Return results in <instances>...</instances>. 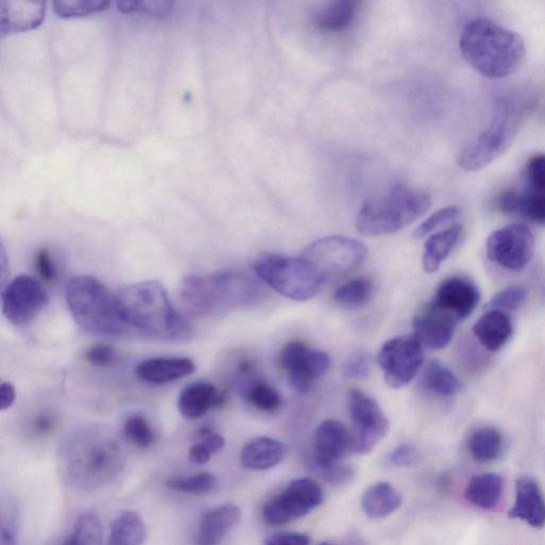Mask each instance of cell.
<instances>
[{
  "label": "cell",
  "instance_id": "11a10c76",
  "mask_svg": "<svg viewBox=\"0 0 545 545\" xmlns=\"http://www.w3.org/2000/svg\"><path fill=\"white\" fill-rule=\"evenodd\" d=\"M15 543H16V537H15L14 531L9 525H6L5 523H3L2 528H0V544L13 545Z\"/></svg>",
  "mask_w": 545,
  "mask_h": 545
},
{
  "label": "cell",
  "instance_id": "7402d4cb",
  "mask_svg": "<svg viewBox=\"0 0 545 545\" xmlns=\"http://www.w3.org/2000/svg\"><path fill=\"white\" fill-rule=\"evenodd\" d=\"M195 363L189 358H153L140 363L136 375L141 381L162 385L193 374Z\"/></svg>",
  "mask_w": 545,
  "mask_h": 545
},
{
  "label": "cell",
  "instance_id": "7bdbcfd3",
  "mask_svg": "<svg viewBox=\"0 0 545 545\" xmlns=\"http://www.w3.org/2000/svg\"><path fill=\"white\" fill-rule=\"evenodd\" d=\"M460 214V209L456 206L445 207L429 217L423 222L416 230L414 236L416 238H423L431 233L438 227L448 224L455 220Z\"/></svg>",
  "mask_w": 545,
  "mask_h": 545
},
{
  "label": "cell",
  "instance_id": "f35d334b",
  "mask_svg": "<svg viewBox=\"0 0 545 545\" xmlns=\"http://www.w3.org/2000/svg\"><path fill=\"white\" fill-rule=\"evenodd\" d=\"M247 400L258 410L273 412L283 404L282 396L266 383H255L247 390Z\"/></svg>",
  "mask_w": 545,
  "mask_h": 545
},
{
  "label": "cell",
  "instance_id": "f907efd6",
  "mask_svg": "<svg viewBox=\"0 0 545 545\" xmlns=\"http://www.w3.org/2000/svg\"><path fill=\"white\" fill-rule=\"evenodd\" d=\"M37 270L41 277L48 282L55 276L53 262L46 251H42L37 258Z\"/></svg>",
  "mask_w": 545,
  "mask_h": 545
},
{
  "label": "cell",
  "instance_id": "e0dca14e",
  "mask_svg": "<svg viewBox=\"0 0 545 545\" xmlns=\"http://www.w3.org/2000/svg\"><path fill=\"white\" fill-rule=\"evenodd\" d=\"M47 0H2L0 33L3 37L35 30L45 20Z\"/></svg>",
  "mask_w": 545,
  "mask_h": 545
},
{
  "label": "cell",
  "instance_id": "60d3db41",
  "mask_svg": "<svg viewBox=\"0 0 545 545\" xmlns=\"http://www.w3.org/2000/svg\"><path fill=\"white\" fill-rule=\"evenodd\" d=\"M527 292L519 286L509 287L493 297L489 309H497L506 313L519 310L526 302Z\"/></svg>",
  "mask_w": 545,
  "mask_h": 545
},
{
  "label": "cell",
  "instance_id": "8992f818",
  "mask_svg": "<svg viewBox=\"0 0 545 545\" xmlns=\"http://www.w3.org/2000/svg\"><path fill=\"white\" fill-rule=\"evenodd\" d=\"M431 196L404 185L395 186L386 195L368 201L359 211L356 226L365 236L398 233L416 222L431 208Z\"/></svg>",
  "mask_w": 545,
  "mask_h": 545
},
{
  "label": "cell",
  "instance_id": "d590c367",
  "mask_svg": "<svg viewBox=\"0 0 545 545\" xmlns=\"http://www.w3.org/2000/svg\"><path fill=\"white\" fill-rule=\"evenodd\" d=\"M103 526L94 513L82 514L73 527L72 533L66 537L64 544H101Z\"/></svg>",
  "mask_w": 545,
  "mask_h": 545
},
{
  "label": "cell",
  "instance_id": "4fadbf2b",
  "mask_svg": "<svg viewBox=\"0 0 545 545\" xmlns=\"http://www.w3.org/2000/svg\"><path fill=\"white\" fill-rule=\"evenodd\" d=\"M535 252L533 231L514 224L493 231L487 241L488 258L501 268L520 272L531 262Z\"/></svg>",
  "mask_w": 545,
  "mask_h": 545
},
{
  "label": "cell",
  "instance_id": "d4e9b609",
  "mask_svg": "<svg viewBox=\"0 0 545 545\" xmlns=\"http://www.w3.org/2000/svg\"><path fill=\"white\" fill-rule=\"evenodd\" d=\"M499 209L509 216L524 217L545 226V193L510 190L501 194Z\"/></svg>",
  "mask_w": 545,
  "mask_h": 545
},
{
  "label": "cell",
  "instance_id": "c3c4849f",
  "mask_svg": "<svg viewBox=\"0 0 545 545\" xmlns=\"http://www.w3.org/2000/svg\"><path fill=\"white\" fill-rule=\"evenodd\" d=\"M308 535L303 533H277L267 538L266 544L270 545H308L310 543Z\"/></svg>",
  "mask_w": 545,
  "mask_h": 545
},
{
  "label": "cell",
  "instance_id": "ffe728a7",
  "mask_svg": "<svg viewBox=\"0 0 545 545\" xmlns=\"http://www.w3.org/2000/svg\"><path fill=\"white\" fill-rule=\"evenodd\" d=\"M509 517L521 520L534 528L545 526V499L533 478H519L515 504L509 510Z\"/></svg>",
  "mask_w": 545,
  "mask_h": 545
},
{
  "label": "cell",
  "instance_id": "52a82bcc",
  "mask_svg": "<svg viewBox=\"0 0 545 545\" xmlns=\"http://www.w3.org/2000/svg\"><path fill=\"white\" fill-rule=\"evenodd\" d=\"M522 115L523 110L516 103L508 99L500 102L487 130L460 153V168L468 172L481 171L499 158L514 142Z\"/></svg>",
  "mask_w": 545,
  "mask_h": 545
},
{
  "label": "cell",
  "instance_id": "8d00e7d4",
  "mask_svg": "<svg viewBox=\"0 0 545 545\" xmlns=\"http://www.w3.org/2000/svg\"><path fill=\"white\" fill-rule=\"evenodd\" d=\"M110 0H54V9L60 18H86L106 10Z\"/></svg>",
  "mask_w": 545,
  "mask_h": 545
},
{
  "label": "cell",
  "instance_id": "816d5d0a",
  "mask_svg": "<svg viewBox=\"0 0 545 545\" xmlns=\"http://www.w3.org/2000/svg\"><path fill=\"white\" fill-rule=\"evenodd\" d=\"M212 454L203 442L194 444L189 451V459L194 465L203 466L210 461Z\"/></svg>",
  "mask_w": 545,
  "mask_h": 545
},
{
  "label": "cell",
  "instance_id": "bcb514c9",
  "mask_svg": "<svg viewBox=\"0 0 545 545\" xmlns=\"http://www.w3.org/2000/svg\"><path fill=\"white\" fill-rule=\"evenodd\" d=\"M417 457V451L411 445L402 444L387 456L386 462L389 467L404 468L414 465Z\"/></svg>",
  "mask_w": 545,
  "mask_h": 545
},
{
  "label": "cell",
  "instance_id": "5bb4252c",
  "mask_svg": "<svg viewBox=\"0 0 545 545\" xmlns=\"http://www.w3.org/2000/svg\"><path fill=\"white\" fill-rule=\"evenodd\" d=\"M49 297L40 280L27 274L16 276L2 294L6 319L15 326H26L48 305Z\"/></svg>",
  "mask_w": 545,
  "mask_h": 545
},
{
  "label": "cell",
  "instance_id": "ab89813d",
  "mask_svg": "<svg viewBox=\"0 0 545 545\" xmlns=\"http://www.w3.org/2000/svg\"><path fill=\"white\" fill-rule=\"evenodd\" d=\"M125 436L137 447L145 449L154 442V433L148 422L140 416L129 417L124 424Z\"/></svg>",
  "mask_w": 545,
  "mask_h": 545
},
{
  "label": "cell",
  "instance_id": "681fc988",
  "mask_svg": "<svg viewBox=\"0 0 545 545\" xmlns=\"http://www.w3.org/2000/svg\"><path fill=\"white\" fill-rule=\"evenodd\" d=\"M203 443L212 455H216L221 452L226 444L223 436L217 433H212L209 429H204L202 433Z\"/></svg>",
  "mask_w": 545,
  "mask_h": 545
},
{
  "label": "cell",
  "instance_id": "3957f363",
  "mask_svg": "<svg viewBox=\"0 0 545 545\" xmlns=\"http://www.w3.org/2000/svg\"><path fill=\"white\" fill-rule=\"evenodd\" d=\"M462 57L487 78L515 74L522 66L526 47L517 32L487 19L469 23L460 38Z\"/></svg>",
  "mask_w": 545,
  "mask_h": 545
},
{
  "label": "cell",
  "instance_id": "d6a6232c",
  "mask_svg": "<svg viewBox=\"0 0 545 545\" xmlns=\"http://www.w3.org/2000/svg\"><path fill=\"white\" fill-rule=\"evenodd\" d=\"M357 6V0H334L316 16V23L329 32L344 30L354 20Z\"/></svg>",
  "mask_w": 545,
  "mask_h": 545
},
{
  "label": "cell",
  "instance_id": "db71d44e",
  "mask_svg": "<svg viewBox=\"0 0 545 545\" xmlns=\"http://www.w3.org/2000/svg\"><path fill=\"white\" fill-rule=\"evenodd\" d=\"M54 426L53 418L49 416H40L35 421V428L39 434H47L52 431Z\"/></svg>",
  "mask_w": 545,
  "mask_h": 545
},
{
  "label": "cell",
  "instance_id": "9a60e30c",
  "mask_svg": "<svg viewBox=\"0 0 545 545\" xmlns=\"http://www.w3.org/2000/svg\"><path fill=\"white\" fill-rule=\"evenodd\" d=\"M279 363L287 372L291 387L299 392L310 390L330 368V358L325 352L311 350L300 341H291L284 346Z\"/></svg>",
  "mask_w": 545,
  "mask_h": 545
},
{
  "label": "cell",
  "instance_id": "8fae6325",
  "mask_svg": "<svg viewBox=\"0 0 545 545\" xmlns=\"http://www.w3.org/2000/svg\"><path fill=\"white\" fill-rule=\"evenodd\" d=\"M423 348L415 334L394 337L384 343L378 363L388 386L400 389L416 377L424 361Z\"/></svg>",
  "mask_w": 545,
  "mask_h": 545
},
{
  "label": "cell",
  "instance_id": "d6986e66",
  "mask_svg": "<svg viewBox=\"0 0 545 545\" xmlns=\"http://www.w3.org/2000/svg\"><path fill=\"white\" fill-rule=\"evenodd\" d=\"M459 322L428 304L415 318V335L429 350H442L451 343Z\"/></svg>",
  "mask_w": 545,
  "mask_h": 545
},
{
  "label": "cell",
  "instance_id": "83f0119b",
  "mask_svg": "<svg viewBox=\"0 0 545 545\" xmlns=\"http://www.w3.org/2000/svg\"><path fill=\"white\" fill-rule=\"evenodd\" d=\"M504 480L498 473L475 475L469 482L465 497L473 506L483 510L497 508L502 500Z\"/></svg>",
  "mask_w": 545,
  "mask_h": 545
},
{
  "label": "cell",
  "instance_id": "7a4b0ae2",
  "mask_svg": "<svg viewBox=\"0 0 545 545\" xmlns=\"http://www.w3.org/2000/svg\"><path fill=\"white\" fill-rule=\"evenodd\" d=\"M115 299L128 332L160 341H183L192 334V327L173 306L167 290L155 280L126 286L115 292Z\"/></svg>",
  "mask_w": 545,
  "mask_h": 545
},
{
  "label": "cell",
  "instance_id": "44dd1931",
  "mask_svg": "<svg viewBox=\"0 0 545 545\" xmlns=\"http://www.w3.org/2000/svg\"><path fill=\"white\" fill-rule=\"evenodd\" d=\"M226 402L225 393L210 383L198 382L181 391L178 399L180 414L189 420L200 419L210 409Z\"/></svg>",
  "mask_w": 545,
  "mask_h": 545
},
{
  "label": "cell",
  "instance_id": "f6af8a7d",
  "mask_svg": "<svg viewBox=\"0 0 545 545\" xmlns=\"http://www.w3.org/2000/svg\"><path fill=\"white\" fill-rule=\"evenodd\" d=\"M371 370L370 357L366 353H356L345 361L343 374L346 378L363 379L369 376Z\"/></svg>",
  "mask_w": 545,
  "mask_h": 545
},
{
  "label": "cell",
  "instance_id": "f1b7e54d",
  "mask_svg": "<svg viewBox=\"0 0 545 545\" xmlns=\"http://www.w3.org/2000/svg\"><path fill=\"white\" fill-rule=\"evenodd\" d=\"M461 231L460 225H453L427 240L423 255V268L426 273L432 274L439 270L457 245Z\"/></svg>",
  "mask_w": 545,
  "mask_h": 545
},
{
  "label": "cell",
  "instance_id": "f5cc1de1",
  "mask_svg": "<svg viewBox=\"0 0 545 545\" xmlns=\"http://www.w3.org/2000/svg\"><path fill=\"white\" fill-rule=\"evenodd\" d=\"M16 399V389L9 382H3L0 386V410L10 409Z\"/></svg>",
  "mask_w": 545,
  "mask_h": 545
},
{
  "label": "cell",
  "instance_id": "b9f144b4",
  "mask_svg": "<svg viewBox=\"0 0 545 545\" xmlns=\"http://www.w3.org/2000/svg\"><path fill=\"white\" fill-rule=\"evenodd\" d=\"M524 184L527 191L545 193V154L536 155L527 162Z\"/></svg>",
  "mask_w": 545,
  "mask_h": 545
},
{
  "label": "cell",
  "instance_id": "6da1fadb",
  "mask_svg": "<svg viewBox=\"0 0 545 545\" xmlns=\"http://www.w3.org/2000/svg\"><path fill=\"white\" fill-rule=\"evenodd\" d=\"M64 482L80 490H95L112 483L126 465L120 441L99 426L76 428L66 435L58 451Z\"/></svg>",
  "mask_w": 545,
  "mask_h": 545
},
{
  "label": "cell",
  "instance_id": "e575fe53",
  "mask_svg": "<svg viewBox=\"0 0 545 545\" xmlns=\"http://www.w3.org/2000/svg\"><path fill=\"white\" fill-rule=\"evenodd\" d=\"M176 0H117L119 10L124 14L165 19L172 13Z\"/></svg>",
  "mask_w": 545,
  "mask_h": 545
},
{
  "label": "cell",
  "instance_id": "2e32d148",
  "mask_svg": "<svg viewBox=\"0 0 545 545\" xmlns=\"http://www.w3.org/2000/svg\"><path fill=\"white\" fill-rule=\"evenodd\" d=\"M480 300V290L471 280L451 277L438 287L431 305L460 323L472 315Z\"/></svg>",
  "mask_w": 545,
  "mask_h": 545
},
{
  "label": "cell",
  "instance_id": "ac0fdd59",
  "mask_svg": "<svg viewBox=\"0 0 545 545\" xmlns=\"http://www.w3.org/2000/svg\"><path fill=\"white\" fill-rule=\"evenodd\" d=\"M316 464L332 465L353 453V439L349 428L338 420H325L315 436Z\"/></svg>",
  "mask_w": 545,
  "mask_h": 545
},
{
  "label": "cell",
  "instance_id": "cb8c5ba5",
  "mask_svg": "<svg viewBox=\"0 0 545 545\" xmlns=\"http://www.w3.org/2000/svg\"><path fill=\"white\" fill-rule=\"evenodd\" d=\"M241 509L234 504L212 508L203 516L198 530V543L214 545L221 543L241 520Z\"/></svg>",
  "mask_w": 545,
  "mask_h": 545
},
{
  "label": "cell",
  "instance_id": "f546056e",
  "mask_svg": "<svg viewBox=\"0 0 545 545\" xmlns=\"http://www.w3.org/2000/svg\"><path fill=\"white\" fill-rule=\"evenodd\" d=\"M420 386L424 391L443 398H449L461 389L458 377L438 360L428 363L422 373Z\"/></svg>",
  "mask_w": 545,
  "mask_h": 545
},
{
  "label": "cell",
  "instance_id": "1f68e13d",
  "mask_svg": "<svg viewBox=\"0 0 545 545\" xmlns=\"http://www.w3.org/2000/svg\"><path fill=\"white\" fill-rule=\"evenodd\" d=\"M503 438L497 428L484 426L475 429L468 441L472 457L482 464L497 460L503 452Z\"/></svg>",
  "mask_w": 545,
  "mask_h": 545
},
{
  "label": "cell",
  "instance_id": "5b68a950",
  "mask_svg": "<svg viewBox=\"0 0 545 545\" xmlns=\"http://www.w3.org/2000/svg\"><path fill=\"white\" fill-rule=\"evenodd\" d=\"M65 297L73 319L86 332L99 336H120L128 332L120 317L115 293L95 277H74L66 286Z\"/></svg>",
  "mask_w": 545,
  "mask_h": 545
},
{
  "label": "cell",
  "instance_id": "484cf974",
  "mask_svg": "<svg viewBox=\"0 0 545 545\" xmlns=\"http://www.w3.org/2000/svg\"><path fill=\"white\" fill-rule=\"evenodd\" d=\"M285 454L282 442L268 437H257L244 445L241 464L249 470H269L279 465Z\"/></svg>",
  "mask_w": 545,
  "mask_h": 545
},
{
  "label": "cell",
  "instance_id": "9c48e42d",
  "mask_svg": "<svg viewBox=\"0 0 545 545\" xmlns=\"http://www.w3.org/2000/svg\"><path fill=\"white\" fill-rule=\"evenodd\" d=\"M318 274L323 285L356 271L368 256L367 246L342 236L320 239L301 255Z\"/></svg>",
  "mask_w": 545,
  "mask_h": 545
},
{
  "label": "cell",
  "instance_id": "4316f807",
  "mask_svg": "<svg viewBox=\"0 0 545 545\" xmlns=\"http://www.w3.org/2000/svg\"><path fill=\"white\" fill-rule=\"evenodd\" d=\"M403 504L402 494L391 484L379 482L370 486L361 498V507L370 519H384Z\"/></svg>",
  "mask_w": 545,
  "mask_h": 545
},
{
  "label": "cell",
  "instance_id": "30bf717a",
  "mask_svg": "<svg viewBox=\"0 0 545 545\" xmlns=\"http://www.w3.org/2000/svg\"><path fill=\"white\" fill-rule=\"evenodd\" d=\"M348 407L353 423V453L367 455L389 432V420L382 407L365 392L352 389Z\"/></svg>",
  "mask_w": 545,
  "mask_h": 545
},
{
  "label": "cell",
  "instance_id": "277c9868",
  "mask_svg": "<svg viewBox=\"0 0 545 545\" xmlns=\"http://www.w3.org/2000/svg\"><path fill=\"white\" fill-rule=\"evenodd\" d=\"M260 286L249 274L223 271L210 275H189L181 283L180 295L195 317L249 304L259 295Z\"/></svg>",
  "mask_w": 545,
  "mask_h": 545
},
{
  "label": "cell",
  "instance_id": "ee69618b",
  "mask_svg": "<svg viewBox=\"0 0 545 545\" xmlns=\"http://www.w3.org/2000/svg\"><path fill=\"white\" fill-rule=\"evenodd\" d=\"M316 468L323 480L334 486L348 485L354 480L353 468L341 465L340 462L332 465L316 464Z\"/></svg>",
  "mask_w": 545,
  "mask_h": 545
},
{
  "label": "cell",
  "instance_id": "7c38bea8",
  "mask_svg": "<svg viewBox=\"0 0 545 545\" xmlns=\"http://www.w3.org/2000/svg\"><path fill=\"white\" fill-rule=\"evenodd\" d=\"M324 501L320 485L310 478H300L263 507V518L272 525H285L306 517Z\"/></svg>",
  "mask_w": 545,
  "mask_h": 545
},
{
  "label": "cell",
  "instance_id": "836d02e7",
  "mask_svg": "<svg viewBox=\"0 0 545 545\" xmlns=\"http://www.w3.org/2000/svg\"><path fill=\"white\" fill-rule=\"evenodd\" d=\"M373 290L371 280L366 278L354 279L336 290L334 300L343 308L357 309L369 303Z\"/></svg>",
  "mask_w": 545,
  "mask_h": 545
},
{
  "label": "cell",
  "instance_id": "4dcf8cb0",
  "mask_svg": "<svg viewBox=\"0 0 545 545\" xmlns=\"http://www.w3.org/2000/svg\"><path fill=\"white\" fill-rule=\"evenodd\" d=\"M147 537L143 518L135 511H125L110 528L108 543L112 545H139Z\"/></svg>",
  "mask_w": 545,
  "mask_h": 545
},
{
  "label": "cell",
  "instance_id": "ba28073f",
  "mask_svg": "<svg viewBox=\"0 0 545 545\" xmlns=\"http://www.w3.org/2000/svg\"><path fill=\"white\" fill-rule=\"evenodd\" d=\"M253 268L262 282L297 302L312 299L323 285L318 274L302 256L294 258L263 254L255 260Z\"/></svg>",
  "mask_w": 545,
  "mask_h": 545
},
{
  "label": "cell",
  "instance_id": "603a6c76",
  "mask_svg": "<svg viewBox=\"0 0 545 545\" xmlns=\"http://www.w3.org/2000/svg\"><path fill=\"white\" fill-rule=\"evenodd\" d=\"M513 332V323L508 313L497 309H489L473 327L478 342L490 352H498L504 348Z\"/></svg>",
  "mask_w": 545,
  "mask_h": 545
},
{
  "label": "cell",
  "instance_id": "74e56055",
  "mask_svg": "<svg viewBox=\"0 0 545 545\" xmlns=\"http://www.w3.org/2000/svg\"><path fill=\"white\" fill-rule=\"evenodd\" d=\"M167 487L176 492L202 495L216 491L218 481L210 473H200L190 477L172 478Z\"/></svg>",
  "mask_w": 545,
  "mask_h": 545
},
{
  "label": "cell",
  "instance_id": "7dc6e473",
  "mask_svg": "<svg viewBox=\"0 0 545 545\" xmlns=\"http://www.w3.org/2000/svg\"><path fill=\"white\" fill-rule=\"evenodd\" d=\"M86 358L93 366L109 367L117 359V353L107 344H97L87 351Z\"/></svg>",
  "mask_w": 545,
  "mask_h": 545
}]
</instances>
